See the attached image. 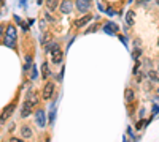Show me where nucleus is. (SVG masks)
Here are the masks:
<instances>
[{
  "instance_id": "obj_19",
  "label": "nucleus",
  "mask_w": 159,
  "mask_h": 142,
  "mask_svg": "<svg viewBox=\"0 0 159 142\" xmlns=\"http://www.w3.org/2000/svg\"><path fill=\"white\" fill-rule=\"evenodd\" d=\"M48 41H51V35H49V33H45V36H43V40H42V44H46Z\"/></svg>"
},
{
  "instance_id": "obj_23",
  "label": "nucleus",
  "mask_w": 159,
  "mask_h": 142,
  "mask_svg": "<svg viewBox=\"0 0 159 142\" xmlns=\"http://www.w3.org/2000/svg\"><path fill=\"white\" fill-rule=\"evenodd\" d=\"M145 123H146V122H138V123H137V129H140L143 125H145Z\"/></svg>"
},
{
  "instance_id": "obj_14",
  "label": "nucleus",
  "mask_w": 159,
  "mask_h": 142,
  "mask_svg": "<svg viewBox=\"0 0 159 142\" xmlns=\"http://www.w3.org/2000/svg\"><path fill=\"white\" fill-rule=\"evenodd\" d=\"M57 0H46V8H48V10H56V8H57Z\"/></svg>"
},
{
  "instance_id": "obj_16",
  "label": "nucleus",
  "mask_w": 159,
  "mask_h": 142,
  "mask_svg": "<svg viewBox=\"0 0 159 142\" xmlns=\"http://www.w3.org/2000/svg\"><path fill=\"white\" fill-rule=\"evenodd\" d=\"M126 22H127V25H132V24H134V13H132V11L127 13V16H126Z\"/></svg>"
},
{
  "instance_id": "obj_12",
  "label": "nucleus",
  "mask_w": 159,
  "mask_h": 142,
  "mask_svg": "<svg viewBox=\"0 0 159 142\" xmlns=\"http://www.w3.org/2000/svg\"><path fill=\"white\" fill-rule=\"evenodd\" d=\"M48 76H49V65L45 62V63L42 65V78L43 79H48Z\"/></svg>"
},
{
  "instance_id": "obj_17",
  "label": "nucleus",
  "mask_w": 159,
  "mask_h": 142,
  "mask_svg": "<svg viewBox=\"0 0 159 142\" xmlns=\"http://www.w3.org/2000/svg\"><path fill=\"white\" fill-rule=\"evenodd\" d=\"M126 100H127V101H132V100H134V92L132 90H126Z\"/></svg>"
},
{
  "instance_id": "obj_5",
  "label": "nucleus",
  "mask_w": 159,
  "mask_h": 142,
  "mask_svg": "<svg viewBox=\"0 0 159 142\" xmlns=\"http://www.w3.org/2000/svg\"><path fill=\"white\" fill-rule=\"evenodd\" d=\"M35 122H37V125L40 126V128H45L46 125V118H45V112L40 109V111L35 114Z\"/></svg>"
},
{
  "instance_id": "obj_13",
  "label": "nucleus",
  "mask_w": 159,
  "mask_h": 142,
  "mask_svg": "<svg viewBox=\"0 0 159 142\" xmlns=\"http://www.w3.org/2000/svg\"><path fill=\"white\" fill-rule=\"evenodd\" d=\"M57 47H59V44H57V43H49V41H48V43L45 44V49H46V52H49V54H51L53 51H56Z\"/></svg>"
},
{
  "instance_id": "obj_6",
  "label": "nucleus",
  "mask_w": 159,
  "mask_h": 142,
  "mask_svg": "<svg viewBox=\"0 0 159 142\" xmlns=\"http://www.w3.org/2000/svg\"><path fill=\"white\" fill-rule=\"evenodd\" d=\"M13 111H14V103L13 104H8L7 107L2 111V114H0V120H7V118L13 114Z\"/></svg>"
},
{
  "instance_id": "obj_18",
  "label": "nucleus",
  "mask_w": 159,
  "mask_h": 142,
  "mask_svg": "<svg viewBox=\"0 0 159 142\" xmlns=\"http://www.w3.org/2000/svg\"><path fill=\"white\" fill-rule=\"evenodd\" d=\"M148 76H150V79H151V81H158V73H156V71H150L148 73Z\"/></svg>"
},
{
  "instance_id": "obj_7",
  "label": "nucleus",
  "mask_w": 159,
  "mask_h": 142,
  "mask_svg": "<svg viewBox=\"0 0 159 142\" xmlns=\"http://www.w3.org/2000/svg\"><path fill=\"white\" fill-rule=\"evenodd\" d=\"M51 60H53V63H61V62H62V55H64V52L61 51V49H56V51H53L51 52Z\"/></svg>"
},
{
  "instance_id": "obj_26",
  "label": "nucleus",
  "mask_w": 159,
  "mask_h": 142,
  "mask_svg": "<svg viewBox=\"0 0 159 142\" xmlns=\"http://www.w3.org/2000/svg\"><path fill=\"white\" fill-rule=\"evenodd\" d=\"M37 2H38V3H42V0H37Z\"/></svg>"
},
{
  "instance_id": "obj_2",
  "label": "nucleus",
  "mask_w": 159,
  "mask_h": 142,
  "mask_svg": "<svg viewBox=\"0 0 159 142\" xmlns=\"http://www.w3.org/2000/svg\"><path fill=\"white\" fill-rule=\"evenodd\" d=\"M59 8H61L62 14H70L73 11V3L70 2V0H64V2L59 3Z\"/></svg>"
},
{
  "instance_id": "obj_27",
  "label": "nucleus",
  "mask_w": 159,
  "mask_h": 142,
  "mask_svg": "<svg viewBox=\"0 0 159 142\" xmlns=\"http://www.w3.org/2000/svg\"><path fill=\"white\" fill-rule=\"evenodd\" d=\"M158 46H159V41H158Z\"/></svg>"
},
{
  "instance_id": "obj_10",
  "label": "nucleus",
  "mask_w": 159,
  "mask_h": 142,
  "mask_svg": "<svg viewBox=\"0 0 159 142\" xmlns=\"http://www.w3.org/2000/svg\"><path fill=\"white\" fill-rule=\"evenodd\" d=\"M27 101L30 103L32 106H35V104L38 103V93H35L34 90H30V92L27 93Z\"/></svg>"
},
{
  "instance_id": "obj_9",
  "label": "nucleus",
  "mask_w": 159,
  "mask_h": 142,
  "mask_svg": "<svg viewBox=\"0 0 159 142\" xmlns=\"http://www.w3.org/2000/svg\"><path fill=\"white\" fill-rule=\"evenodd\" d=\"M91 19H92V16H91V14H86V16L80 17V19L75 22V27H83V25H86V24L89 22Z\"/></svg>"
},
{
  "instance_id": "obj_4",
  "label": "nucleus",
  "mask_w": 159,
  "mask_h": 142,
  "mask_svg": "<svg viewBox=\"0 0 159 142\" xmlns=\"http://www.w3.org/2000/svg\"><path fill=\"white\" fill-rule=\"evenodd\" d=\"M53 93H54V84H51V82H48V84L45 85V88H43V100H51Z\"/></svg>"
},
{
  "instance_id": "obj_22",
  "label": "nucleus",
  "mask_w": 159,
  "mask_h": 142,
  "mask_svg": "<svg viewBox=\"0 0 159 142\" xmlns=\"http://www.w3.org/2000/svg\"><path fill=\"white\" fill-rule=\"evenodd\" d=\"M97 27H99V25H94L92 29H88V30H86V33H89V32H94V30H97Z\"/></svg>"
},
{
  "instance_id": "obj_21",
  "label": "nucleus",
  "mask_w": 159,
  "mask_h": 142,
  "mask_svg": "<svg viewBox=\"0 0 159 142\" xmlns=\"http://www.w3.org/2000/svg\"><path fill=\"white\" fill-rule=\"evenodd\" d=\"M140 54H142V52L138 51V49H135V51H134V58H135V60L138 58V55H140Z\"/></svg>"
},
{
  "instance_id": "obj_25",
  "label": "nucleus",
  "mask_w": 159,
  "mask_h": 142,
  "mask_svg": "<svg viewBox=\"0 0 159 142\" xmlns=\"http://www.w3.org/2000/svg\"><path fill=\"white\" fill-rule=\"evenodd\" d=\"M2 32H3V29H2V25H0V35H2Z\"/></svg>"
},
{
  "instance_id": "obj_20",
  "label": "nucleus",
  "mask_w": 159,
  "mask_h": 142,
  "mask_svg": "<svg viewBox=\"0 0 159 142\" xmlns=\"http://www.w3.org/2000/svg\"><path fill=\"white\" fill-rule=\"evenodd\" d=\"M32 79H37V68L32 66Z\"/></svg>"
},
{
  "instance_id": "obj_24",
  "label": "nucleus",
  "mask_w": 159,
  "mask_h": 142,
  "mask_svg": "<svg viewBox=\"0 0 159 142\" xmlns=\"http://www.w3.org/2000/svg\"><path fill=\"white\" fill-rule=\"evenodd\" d=\"M26 2H27V0H21V7H26Z\"/></svg>"
},
{
  "instance_id": "obj_15",
  "label": "nucleus",
  "mask_w": 159,
  "mask_h": 142,
  "mask_svg": "<svg viewBox=\"0 0 159 142\" xmlns=\"http://www.w3.org/2000/svg\"><path fill=\"white\" fill-rule=\"evenodd\" d=\"M21 133H22V136H24V137H27V139L32 136V131H30V128H29V126H22Z\"/></svg>"
},
{
  "instance_id": "obj_11",
  "label": "nucleus",
  "mask_w": 159,
  "mask_h": 142,
  "mask_svg": "<svg viewBox=\"0 0 159 142\" xmlns=\"http://www.w3.org/2000/svg\"><path fill=\"white\" fill-rule=\"evenodd\" d=\"M104 30L107 32V33H116L118 32V25L116 24H107L104 27Z\"/></svg>"
},
{
  "instance_id": "obj_3",
  "label": "nucleus",
  "mask_w": 159,
  "mask_h": 142,
  "mask_svg": "<svg viewBox=\"0 0 159 142\" xmlns=\"http://www.w3.org/2000/svg\"><path fill=\"white\" fill-rule=\"evenodd\" d=\"M76 8L81 13H88L91 8V0H76Z\"/></svg>"
},
{
  "instance_id": "obj_8",
  "label": "nucleus",
  "mask_w": 159,
  "mask_h": 142,
  "mask_svg": "<svg viewBox=\"0 0 159 142\" xmlns=\"http://www.w3.org/2000/svg\"><path fill=\"white\" fill-rule=\"evenodd\" d=\"M32 107H34V106L30 104V103L27 101V100H26V103H24V106H22V111H21V117H29V115L32 114Z\"/></svg>"
},
{
  "instance_id": "obj_1",
  "label": "nucleus",
  "mask_w": 159,
  "mask_h": 142,
  "mask_svg": "<svg viewBox=\"0 0 159 142\" xmlns=\"http://www.w3.org/2000/svg\"><path fill=\"white\" fill-rule=\"evenodd\" d=\"M14 40H16V27H14V25H8L7 35H5V44H7L8 47H13Z\"/></svg>"
}]
</instances>
